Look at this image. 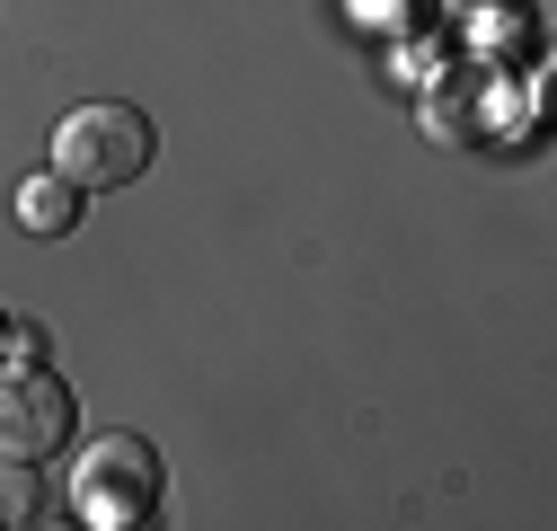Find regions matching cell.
I'll return each instance as SVG.
<instances>
[{
    "label": "cell",
    "mask_w": 557,
    "mask_h": 531,
    "mask_svg": "<svg viewBox=\"0 0 557 531\" xmlns=\"http://www.w3.org/2000/svg\"><path fill=\"white\" fill-rule=\"evenodd\" d=\"M151 151H160L151 115H143V107H124V98H89V107H72V115L53 124V169L72 177L81 195L133 186V177L151 169Z\"/></svg>",
    "instance_id": "1"
},
{
    "label": "cell",
    "mask_w": 557,
    "mask_h": 531,
    "mask_svg": "<svg viewBox=\"0 0 557 531\" xmlns=\"http://www.w3.org/2000/svg\"><path fill=\"white\" fill-rule=\"evenodd\" d=\"M0 346H10V319H0Z\"/></svg>",
    "instance_id": "7"
},
{
    "label": "cell",
    "mask_w": 557,
    "mask_h": 531,
    "mask_svg": "<svg viewBox=\"0 0 557 531\" xmlns=\"http://www.w3.org/2000/svg\"><path fill=\"white\" fill-rule=\"evenodd\" d=\"M72 443V390L62 372H45L36 355L0 372V460H45Z\"/></svg>",
    "instance_id": "3"
},
{
    "label": "cell",
    "mask_w": 557,
    "mask_h": 531,
    "mask_svg": "<svg viewBox=\"0 0 557 531\" xmlns=\"http://www.w3.org/2000/svg\"><path fill=\"white\" fill-rule=\"evenodd\" d=\"M81 222V186L62 177V169H45V177H27L18 186V231H36V239H62Z\"/></svg>",
    "instance_id": "4"
},
{
    "label": "cell",
    "mask_w": 557,
    "mask_h": 531,
    "mask_svg": "<svg viewBox=\"0 0 557 531\" xmlns=\"http://www.w3.org/2000/svg\"><path fill=\"white\" fill-rule=\"evenodd\" d=\"M72 514L98 522V531H124V522L160 514V452L143 434H98L81 452V470H72Z\"/></svg>",
    "instance_id": "2"
},
{
    "label": "cell",
    "mask_w": 557,
    "mask_h": 531,
    "mask_svg": "<svg viewBox=\"0 0 557 531\" xmlns=\"http://www.w3.org/2000/svg\"><path fill=\"white\" fill-rule=\"evenodd\" d=\"M451 10H505V0H451Z\"/></svg>",
    "instance_id": "6"
},
{
    "label": "cell",
    "mask_w": 557,
    "mask_h": 531,
    "mask_svg": "<svg viewBox=\"0 0 557 531\" xmlns=\"http://www.w3.org/2000/svg\"><path fill=\"white\" fill-rule=\"evenodd\" d=\"M0 522H36V479H27V460H0Z\"/></svg>",
    "instance_id": "5"
}]
</instances>
